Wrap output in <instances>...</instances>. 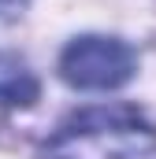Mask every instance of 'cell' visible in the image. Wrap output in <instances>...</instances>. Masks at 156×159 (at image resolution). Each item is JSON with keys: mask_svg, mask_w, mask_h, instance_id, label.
<instances>
[{"mask_svg": "<svg viewBox=\"0 0 156 159\" xmlns=\"http://www.w3.org/2000/svg\"><path fill=\"white\" fill-rule=\"evenodd\" d=\"M45 159H156V126L134 107H93L56 129Z\"/></svg>", "mask_w": 156, "mask_h": 159, "instance_id": "6da1fadb", "label": "cell"}, {"mask_svg": "<svg viewBox=\"0 0 156 159\" xmlns=\"http://www.w3.org/2000/svg\"><path fill=\"white\" fill-rule=\"evenodd\" d=\"M60 74L75 89H119L134 78V48L119 37H75L60 56Z\"/></svg>", "mask_w": 156, "mask_h": 159, "instance_id": "7a4b0ae2", "label": "cell"}, {"mask_svg": "<svg viewBox=\"0 0 156 159\" xmlns=\"http://www.w3.org/2000/svg\"><path fill=\"white\" fill-rule=\"evenodd\" d=\"M0 100L11 107H26L37 100V78L11 56H0Z\"/></svg>", "mask_w": 156, "mask_h": 159, "instance_id": "3957f363", "label": "cell"}, {"mask_svg": "<svg viewBox=\"0 0 156 159\" xmlns=\"http://www.w3.org/2000/svg\"><path fill=\"white\" fill-rule=\"evenodd\" d=\"M22 4H26V0H0V22H4V19H11Z\"/></svg>", "mask_w": 156, "mask_h": 159, "instance_id": "277c9868", "label": "cell"}]
</instances>
